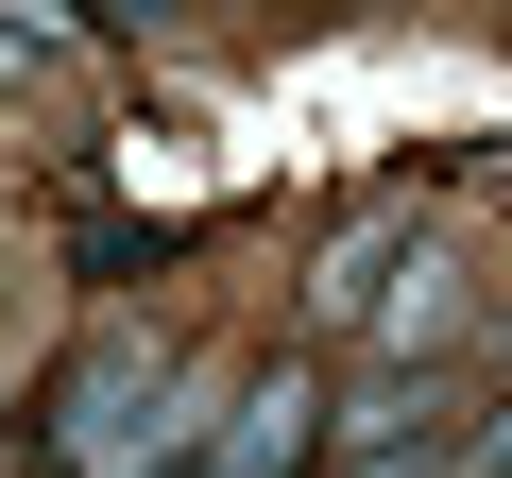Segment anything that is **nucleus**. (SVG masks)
<instances>
[{
    "label": "nucleus",
    "mask_w": 512,
    "mask_h": 478,
    "mask_svg": "<svg viewBox=\"0 0 512 478\" xmlns=\"http://www.w3.org/2000/svg\"><path fill=\"white\" fill-rule=\"evenodd\" d=\"M154 257H171L154 222H86V239H69V274H86V291H120V274H154Z\"/></svg>",
    "instance_id": "nucleus-2"
},
{
    "label": "nucleus",
    "mask_w": 512,
    "mask_h": 478,
    "mask_svg": "<svg viewBox=\"0 0 512 478\" xmlns=\"http://www.w3.org/2000/svg\"><path fill=\"white\" fill-rule=\"evenodd\" d=\"M308 444H325V376H308V359H274V376L239 393V427H222V478H291Z\"/></svg>",
    "instance_id": "nucleus-1"
},
{
    "label": "nucleus",
    "mask_w": 512,
    "mask_h": 478,
    "mask_svg": "<svg viewBox=\"0 0 512 478\" xmlns=\"http://www.w3.org/2000/svg\"><path fill=\"white\" fill-rule=\"evenodd\" d=\"M52 52H69V18H0V86H35Z\"/></svg>",
    "instance_id": "nucleus-3"
}]
</instances>
